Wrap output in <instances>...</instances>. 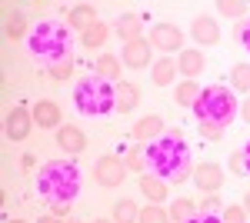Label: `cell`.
I'll list each match as a JSON object with an SVG mask.
<instances>
[{"mask_svg":"<svg viewBox=\"0 0 250 223\" xmlns=\"http://www.w3.org/2000/svg\"><path fill=\"white\" fill-rule=\"evenodd\" d=\"M240 206H244V213H247V220H250V190L244 193V203H240Z\"/></svg>","mask_w":250,"mask_h":223,"instance_id":"cell-40","label":"cell"},{"mask_svg":"<svg viewBox=\"0 0 250 223\" xmlns=\"http://www.w3.org/2000/svg\"><path fill=\"white\" fill-rule=\"evenodd\" d=\"M197 97H200V90H197V80H184V83H177L173 100H177L180 107H193V103H197Z\"/></svg>","mask_w":250,"mask_h":223,"instance_id":"cell-26","label":"cell"},{"mask_svg":"<svg viewBox=\"0 0 250 223\" xmlns=\"http://www.w3.org/2000/svg\"><path fill=\"white\" fill-rule=\"evenodd\" d=\"M137 223H170V213H167L164 206L150 203V206H144V210H140V220H137Z\"/></svg>","mask_w":250,"mask_h":223,"instance_id":"cell-29","label":"cell"},{"mask_svg":"<svg viewBox=\"0 0 250 223\" xmlns=\"http://www.w3.org/2000/svg\"><path fill=\"white\" fill-rule=\"evenodd\" d=\"M97 77H104V80H117L120 83V74H124V63L117 60V54H100L97 57Z\"/></svg>","mask_w":250,"mask_h":223,"instance_id":"cell-21","label":"cell"},{"mask_svg":"<svg viewBox=\"0 0 250 223\" xmlns=\"http://www.w3.org/2000/svg\"><path fill=\"white\" fill-rule=\"evenodd\" d=\"M227 170H230L233 177H244L247 173V163H244V153L237 150V153H230V160H227Z\"/></svg>","mask_w":250,"mask_h":223,"instance_id":"cell-31","label":"cell"},{"mask_svg":"<svg viewBox=\"0 0 250 223\" xmlns=\"http://www.w3.org/2000/svg\"><path fill=\"white\" fill-rule=\"evenodd\" d=\"M34 130V110H27V107H14V110L3 117V133H7V140H14V143H23L27 137Z\"/></svg>","mask_w":250,"mask_h":223,"instance_id":"cell-8","label":"cell"},{"mask_svg":"<svg viewBox=\"0 0 250 223\" xmlns=\"http://www.w3.org/2000/svg\"><path fill=\"white\" fill-rule=\"evenodd\" d=\"M67 213H70V203H54L50 206V217H57V220H67Z\"/></svg>","mask_w":250,"mask_h":223,"instance_id":"cell-38","label":"cell"},{"mask_svg":"<svg viewBox=\"0 0 250 223\" xmlns=\"http://www.w3.org/2000/svg\"><path fill=\"white\" fill-rule=\"evenodd\" d=\"M187 223H224V220H220V213H197Z\"/></svg>","mask_w":250,"mask_h":223,"instance_id":"cell-36","label":"cell"},{"mask_svg":"<svg viewBox=\"0 0 250 223\" xmlns=\"http://www.w3.org/2000/svg\"><path fill=\"white\" fill-rule=\"evenodd\" d=\"M27 14H20L17 7H10V14H7V37L10 40H27Z\"/></svg>","mask_w":250,"mask_h":223,"instance_id":"cell-22","label":"cell"},{"mask_svg":"<svg viewBox=\"0 0 250 223\" xmlns=\"http://www.w3.org/2000/svg\"><path fill=\"white\" fill-rule=\"evenodd\" d=\"M140 220V210L134 200H117L114 203V223H137Z\"/></svg>","mask_w":250,"mask_h":223,"instance_id":"cell-25","label":"cell"},{"mask_svg":"<svg viewBox=\"0 0 250 223\" xmlns=\"http://www.w3.org/2000/svg\"><path fill=\"white\" fill-rule=\"evenodd\" d=\"M74 107L80 117H110L117 110V87L97 74H87L74 87Z\"/></svg>","mask_w":250,"mask_h":223,"instance_id":"cell-4","label":"cell"},{"mask_svg":"<svg viewBox=\"0 0 250 223\" xmlns=\"http://www.w3.org/2000/svg\"><path fill=\"white\" fill-rule=\"evenodd\" d=\"M34 123H37L40 130H60V107L54 100H37L34 103Z\"/></svg>","mask_w":250,"mask_h":223,"instance_id":"cell-14","label":"cell"},{"mask_svg":"<svg viewBox=\"0 0 250 223\" xmlns=\"http://www.w3.org/2000/svg\"><path fill=\"white\" fill-rule=\"evenodd\" d=\"M134 140H144V143H154V140H160V137H164V120H160V117H157V113H147V117H144V120H137L134 123Z\"/></svg>","mask_w":250,"mask_h":223,"instance_id":"cell-15","label":"cell"},{"mask_svg":"<svg viewBox=\"0 0 250 223\" xmlns=\"http://www.w3.org/2000/svg\"><path fill=\"white\" fill-rule=\"evenodd\" d=\"M107 34H110L107 23H94L87 34H80V47H87V50H100V47L107 43Z\"/></svg>","mask_w":250,"mask_h":223,"instance_id":"cell-23","label":"cell"},{"mask_svg":"<svg viewBox=\"0 0 250 223\" xmlns=\"http://www.w3.org/2000/svg\"><path fill=\"white\" fill-rule=\"evenodd\" d=\"M177 74H180V67H177V60H170V57H160L154 67H150V80H154L157 87H170L173 80H177Z\"/></svg>","mask_w":250,"mask_h":223,"instance_id":"cell-20","label":"cell"},{"mask_svg":"<svg viewBox=\"0 0 250 223\" xmlns=\"http://www.w3.org/2000/svg\"><path fill=\"white\" fill-rule=\"evenodd\" d=\"M140 193H144V200H150V203H164V200H167V197H170V190H167V183H164V180H160V177H150V173H144V177H140Z\"/></svg>","mask_w":250,"mask_h":223,"instance_id":"cell-17","label":"cell"},{"mask_svg":"<svg viewBox=\"0 0 250 223\" xmlns=\"http://www.w3.org/2000/svg\"><path fill=\"white\" fill-rule=\"evenodd\" d=\"M177 67H180V74L187 77V80H197V77L204 74L207 60H204L200 50H180V54H177Z\"/></svg>","mask_w":250,"mask_h":223,"instance_id":"cell-16","label":"cell"},{"mask_svg":"<svg viewBox=\"0 0 250 223\" xmlns=\"http://www.w3.org/2000/svg\"><path fill=\"white\" fill-rule=\"evenodd\" d=\"M140 103V87L130 80H120L117 83V113H134Z\"/></svg>","mask_w":250,"mask_h":223,"instance_id":"cell-18","label":"cell"},{"mask_svg":"<svg viewBox=\"0 0 250 223\" xmlns=\"http://www.w3.org/2000/svg\"><path fill=\"white\" fill-rule=\"evenodd\" d=\"M7 223H27V220H7Z\"/></svg>","mask_w":250,"mask_h":223,"instance_id":"cell-44","label":"cell"},{"mask_svg":"<svg viewBox=\"0 0 250 223\" xmlns=\"http://www.w3.org/2000/svg\"><path fill=\"white\" fill-rule=\"evenodd\" d=\"M190 217H197V203L190 197H180L170 203V223H187Z\"/></svg>","mask_w":250,"mask_h":223,"instance_id":"cell-24","label":"cell"},{"mask_svg":"<svg viewBox=\"0 0 250 223\" xmlns=\"http://www.w3.org/2000/svg\"><path fill=\"white\" fill-rule=\"evenodd\" d=\"M94 180L100 186H107V190L124 186V180H127V163L120 157H114V153H107V157H100L94 163Z\"/></svg>","mask_w":250,"mask_h":223,"instance_id":"cell-7","label":"cell"},{"mask_svg":"<svg viewBox=\"0 0 250 223\" xmlns=\"http://www.w3.org/2000/svg\"><path fill=\"white\" fill-rule=\"evenodd\" d=\"M190 180L197 183V190H204V193H217V190L224 186V167L213 163V160H204V163H197V170H193Z\"/></svg>","mask_w":250,"mask_h":223,"instance_id":"cell-10","label":"cell"},{"mask_svg":"<svg viewBox=\"0 0 250 223\" xmlns=\"http://www.w3.org/2000/svg\"><path fill=\"white\" fill-rule=\"evenodd\" d=\"M54 143H57L63 153L77 157V153H83V150H87V133L80 130V127H74V123H63V127L54 133Z\"/></svg>","mask_w":250,"mask_h":223,"instance_id":"cell-11","label":"cell"},{"mask_svg":"<svg viewBox=\"0 0 250 223\" xmlns=\"http://www.w3.org/2000/svg\"><path fill=\"white\" fill-rule=\"evenodd\" d=\"M150 54H154V47H150V40H130V43H124V54H120V63L124 67H130V70H144V67H154L150 63Z\"/></svg>","mask_w":250,"mask_h":223,"instance_id":"cell-9","label":"cell"},{"mask_svg":"<svg viewBox=\"0 0 250 223\" xmlns=\"http://www.w3.org/2000/svg\"><path fill=\"white\" fill-rule=\"evenodd\" d=\"M200 133H204L207 140H220V137H224V130H220V127H213V123H200Z\"/></svg>","mask_w":250,"mask_h":223,"instance_id":"cell-35","label":"cell"},{"mask_svg":"<svg viewBox=\"0 0 250 223\" xmlns=\"http://www.w3.org/2000/svg\"><path fill=\"white\" fill-rule=\"evenodd\" d=\"M147 40H150L154 50H164L167 57L184 50V30H180L177 23H154L150 34H147Z\"/></svg>","mask_w":250,"mask_h":223,"instance_id":"cell-6","label":"cell"},{"mask_svg":"<svg viewBox=\"0 0 250 223\" xmlns=\"http://www.w3.org/2000/svg\"><path fill=\"white\" fill-rule=\"evenodd\" d=\"M37 223H63V220H57V217H50V213H47V217H40Z\"/></svg>","mask_w":250,"mask_h":223,"instance_id":"cell-42","label":"cell"},{"mask_svg":"<svg viewBox=\"0 0 250 223\" xmlns=\"http://www.w3.org/2000/svg\"><path fill=\"white\" fill-rule=\"evenodd\" d=\"M230 83H233V90H237V93H250V63H233Z\"/></svg>","mask_w":250,"mask_h":223,"instance_id":"cell-27","label":"cell"},{"mask_svg":"<svg viewBox=\"0 0 250 223\" xmlns=\"http://www.w3.org/2000/svg\"><path fill=\"white\" fill-rule=\"evenodd\" d=\"M220 220H224V223H247V213H244V206H240V203H230V206H224Z\"/></svg>","mask_w":250,"mask_h":223,"instance_id":"cell-30","label":"cell"},{"mask_svg":"<svg viewBox=\"0 0 250 223\" xmlns=\"http://www.w3.org/2000/svg\"><path fill=\"white\" fill-rule=\"evenodd\" d=\"M240 117H244V120H247V123H250V97H247V100H244V107H240Z\"/></svg>","mask_w":250,"mask_h":223,"instance_id":"cell-39","label":"cell"},{"mask_svg":"<svg viewBox=\"0 0 250 223\" xmlns=\"http://www.w3.org/2000/svg\"><path fill=\"white\" fill-rule=\"evenodd\" d=\"M217 206H220V200L213 193H207V200H200V210L197 213H217Z\"/></svg>","mask_w":250,"mask_h":223,"instance_id":"cell-34","label":"cell"},{"mask_svg":"<svg viewBox=\"0 0 250 223\" xmlns=\"http://www.w3.org/2000/svg\"><path fill=\"white\" fill-rule=\"evenodd\" d=\"M240 153H244V163H247V173H250V143L244 150H240Z\"/></svg>","mask_w":250,"mask_h":223,"instance_id":"cell-41","label":"cell"},{"mask_svg":"<svg viewBox=\"0 0 250 223\" xmlns=\"http://www.w3.org/2000/svg\"><path fill=\"white\" fill-rule=\"evenodd\" d=\"M34 190L43 203H74L83 190V177L74 160H47L43 167L34 173Z\"/></svg>","mask_w":250,"mask_h":223,"instance_id":"cell-2","label":"cell"},{"mask_svg":"<svg viewBox=\"0 0 250 223\" xmlns=\"http://www.w3.org/2000/svg\"><path fill=\"white\" fill-rule=\"evenodd\" d=\"M190 37L200 43V47H213V43H220V23L213 17H193V23H190Z\"/></svg>","mask_w":250,"mask_h":223,"instance_id":"cell-12","label":"cell"},{"mask_svg":"<svg viewBox=\"0 0 250 223\" xmlns=\"http://www.w3.org/2000/svg\"><path fill=\"white\" fill-rule=\"evenodd\" d=\"M27 54L34 57L43 67H57V63H67L74 60V37H70V27H63L60 20H37L27 34Z\"/></svg>","mask_w":250,"mask_h":223,"instance_id":"cell-3","label":"cell"},{"mask_svg":"<svg viewBox=\"0 0 250 223\" xmlns=\"http://www.w3.org/2000/svg\"><path fill=\"white\" fill-rule=\"evenodd\" d=\"M117 37L124 40V43L140 40L144 37V17H140V14H124V17L117 20Z\"/></svg>","mask_w":250,"mask_h":223,"instance_id":"cell-19","label":"cell"},{"mask_svg":"<svg viewBox=\"0 0 250 223\" xmlns=\"http://www.w3.org/2000/svg\"><path fill=\"white\" fill-rule=\"evenodd\" d=\"M193 113L200 123H213L220 130H227L233 123V117L240 113V103H237V93H230L224 83H210L204 87L197 103H193Z\"/></svg>","mask_w":250,"mask_h":223,"instance_id":"cell-5","label":"cell"},{"mask_svg":"<svg viewBox=\"0 0 250 223\" xmlns=\"http://www.w3.org/2000/svg\"><path fill=\"white\" fill-rule=\"evenodd\" d=\"M94 223H114V220H94Z\"/></svg>","mask_w":250,"mask_h":223,"instance_id":"cell-43","label":"cell"},{"mask_svg":"<svg viewBox=\"0 0 250 223\" xmlns=\"http://www.w3.org/2000/svg\"><path fill=\"white\" fill-rule=\"evenodd\" d=\"M94 23H100V20H97V7H94V3H77V7L67 10V27H70V30L87 34Z\"/></svg>","mask_w":250,"mask_h":223,"instance_id":"cell-13","label":"cell"},{"mask_svg":"<svg viewBox=\"0 0 250 223\" xmlns=\"http://www.w3.org/2000/svg\"><path fill=\"white\" fill-rule=\"evenodd\" d=\"M233 37L240 40V47H244V50H250V20H244V23H237Z\"/></svg>","mask_w":250,"mask_h":223,"instance_id":"cell-33","label":"cell"},{"mask_svg":"<svg viewBox=\"0 0 250 223\" xmlns=\"http://www.w3.org/2000/svg\"><path fill=\"white\" fill-rule=\"evenodd\" d=\"M217 14H224V17H244V14H250V7L244 0H217Z\"/></svg>","mask_w":250,"mask_h":223,"instance_id":"cell-28","label":"cell"},{"mask_svg":"<svg viewBox=\"0 0 250 223\" xmlns=\"http://www.w3.org/2000/svg\"><path fill=\"white\" fill-rule=\"evenodd\" d=\"M50 77H54V80H70V77H74V60H67V63H57V67H50Z\"/></svg>","mask_w":250,"mask_h":223,"instance_id":"cell-32","label":"cell"},{"mask_svg":"<svg viewBox=\"0 0 250 223\" xmlns=\"http://www.w3.org/2000/svg\"><path fill=\"white\" fill-rule=\"evenodd\" d=\"M144 167L150 177H160L164 183H187L193 177V160H190V147H187V140H184V133H164L160 140L154 143H147L144 150Z\"/></svg>","mask_w":250,"mask_h":223,"instance_id":"cell-1","label":"cell"},{"mask_svg":"<svg viewBox=\"0 0 250 223\" xmlns=\"http://www.w3.org/2000/svg\"><path fill=\"white\" fill-rule=\"evenodd\" d=\"M124 163H127V170H144V157H140V150H134Z\"/></svg>","mask_w":250,"mask_h":223,"instance_id":"cell-37","label":"cell"}]
</instances>
